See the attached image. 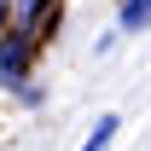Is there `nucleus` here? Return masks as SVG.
I'll return each mask as SVG.
<instances>
[{"label": "nucleus", "instance_id": "1", "mask_svg": "<svg viewBox=\"0 0 151 151\" xmlns=\"http://www.w3.org/2000/svg\"><path fill=\"white\" fill-rule=\"evenodd\" d=\"M23 64H29V35H6V41H0V81L18 87V81H23Z\"/></svg>", "mask_w": 151, "mask_h": 151}, {"label": "nucleus", "instance_id": "2", "mask_svg": "<svg viewBox=\"0 0 151 151\" xmlns=\"http://www.w3.org/2000/svg\"><path fill=\"white\" fill-rule=\"evenodd\" d=\"M145 18H151V0H122V35H139V29H145Z\"/></svg>", "mask_w": 151, "mask_h": 151}, {"label": "nucleus", "instance_id": "3", "mask_svg": "<svg viewBox=\"0 0 151 151\" xmlns=\"http://www.w3.org/2000/svg\"><path fill=\"white\" fill-rule=\"evenodd\" d=\"M111 139H116V116H99V122H93V139H87L81 151H111Z\"/></svg>", "mask_w": 151, "mask_h": 151}, {"label": "nucleus", "instance_id": "4", "mask_svg": "<svg viewBox=\"0 0 151 151\" xmlns=\"http://www.w3.org/2000/svg\"><path fill=\"white\" fill-rule=\"evenodd\" d=\"M35 12H41V0H18V29H29V23H35Z\"/></svg>", "mask_w": 151, "mask_h": 151}, {"label": "nucleus", "instance_id": "5", "mask_svg": "<svg viewBox=\"0 0 151 151\" xmlns=\"http://www.w3.org/2000/svg\"><path fill=\"white\" fill-rule=\"evenodd\" d=\"M6 6H12V0H0V23H6Z\"/></svg>", "mask_w": 151, "mask_h": 151}]
</instances>
